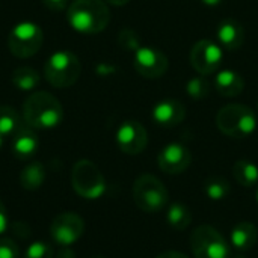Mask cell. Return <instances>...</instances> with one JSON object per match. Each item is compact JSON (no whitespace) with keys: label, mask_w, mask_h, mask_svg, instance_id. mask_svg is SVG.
I'll use <instances>...</instances> for the list:
<instances>
[{"label":"cell","mask_w":258,"mask_h":258,"mask_svg":"<svg viewBox=\"0 0 258 258\" xmlns=\"http://www.w3.org/2000/svg\"><path fill=\"white\" fill-rule=\"evenodd\" d=\"M45 181V168L41 162H32L20 172V184L26 190H38Z\"/></svg>","instance_id":"obj_19"},{"label":"cell","mask_w":258,"mask_h":258,"mask_svg":"<svg viewBox=\"0 0 258 258\" xmlns=\"http://www.w3.org/2000/svg\"><path fill=\"white\" fill-rule=\"evenodd\" d=\"M23 119L35 130L54 128L63 119L62 103L50 92H33L24 100Z\"/></svg>","instance_id":"obj_1"},{"label":"cell","mask_w":258,"mask_h":258,"mask_svg":"<svg viewBox=\"0 0 258 258\" xmlns=\"http://www.w3.org/2000/svg\"><path fill=\"white\" fill-rule=\"evenodd\" d=\"M57 258H76V254L70 246H62L57 252Z\"/></svg>","instance_id":"obj_32"},{"label":"cell","mask_w":258,"mask_h":258,"mask_svg":"<svg viewBox=\"0 0 258 258\" xmlns=\"http://www.w3.org/2000/svg\"><path fill=\"white\" fill-rule=\"evenodd\" d=\"M70 26L85 35L103 32L110 21V11L103 0H74L68 6Z\"/></svg>","instance_id":"obj_2"},{"label":"cell","mask_w":258,"mask_h":258,"mask_svg":"<svg viewBox=\"0 0 258 258\" xmlns=\"http://www.w3.org/2000/svg\"><path fill=\"white\" fill-rule=\"evenodd\" d=\"M42 3L53 12H60L68 6V0H42Z\"/></svg>","instance_id":"obj_30"},{"label":"cell","mask_w":258,"mask_h":258,"mask_svg":"<svg viewBox=\"0 0 258 258\" xmlns=\"http://www.w3.org/2000/svg\"><path fill=\"white\" fill-rule=\"evenodd\" d=\"M39 147V139L32 127H21L12 136V153L20 160H27L35 156Z\"/></svg>","instance_id":"obj_16"},{"label":"cell","mask_w":258,"mask_h":258,"mask_svg":"<svg viewBox=\"0 0 258 258\" xmlns=\"http://www.w3.org/2000/svg\"><path fill=\"white\" fill-rule=\"evenodd\" d=\"M11 82L20 91H32L39 85L41 77L39 73L30 67H18L14 70L11 76Z\"/></svg>","instance_id":"obj_22"},{"label":"cell","mask_w":258,"mask_h":258,"mask_svg":"<svg viewBox=\"0 0 258 258\" xmlns=\"http://www.w3.org/2000/svg\"><path fill=\"white\" fill-rule=\"evenodd\" d=\"M257 201H258V189H257Z\"/></svg>","instance_id":"obj_38"},{"label":"cell","mask_w":258,"mask_h":258,"mask_svg":"<svg viewBox=\"0 0 258 258\" xmlns=\"http://www.w3.org/2000/svg\"><path fill=\"white\" fill-rule=\"evenodd\" d=\"M71 184L85 200H98L106 192V180L98 166L86 159L79 160L71 171Z\"/></svg>","instance_id":"obj_6"},{"label":"cell","mask_w":258,"mask_h":258,"mask_svg":"<svg viewBox=\"0 0 258 258\" xmlns=\"http://www.w3.org/2000/svg\"><path fill=\"white\" fill-rule=\"evenodd\" d=\"M233 175L243 187H254L258 184V166L251 160H237L233 166Z\"/></svg>","instance_id":"obj_21"},{"label":"cell","mask_w":258,"mask_h":258,"mask_svg":"<svg viewBox=\"0 0 258 258\" xmlns=\"http://www.w3.org/2000/svg\"><path fill=\"white\" fill-rule=\"evenodd\" d=\"M190 248L195 258H230V245L212 225L203 224L192 231Z\"/></svg>","instance_id":"obj_7"},{"label":"cell","mask_w":258,"mask_h":258,"mask_svg":"<svg viewBox=\"0 0 258 258\" xmlns=\"http://www.w3.org/2000/svg\"><path fill=\"white\" fill-rule=\"evenodd\" d=\"M210 91H212V85L203 76L194 77L186 83V92L192 100H204L209 97Z\"/></svg>","instance_id":"obj_25"},{"label":"cell","mask_w":258,"mask_h":258,"mask_svg":"<svg viewBox=\"0 0 258 258\" xmlns=\"http://www.w3.org/2000/svg\"><path fill=\"white\" fill-rule=\"evenodd\" d=\"M44 42V33L41 27L32 21L18 23L9 33L8 47L9 51L20 59L35 56Z\"/></svg>","instance_id":"obj_8"},{"label":"cell","mask_w":258,"mask_h":258,"mask_svg":"<svg viewBox=\"0 0 258 258\" xmlns=\"http://www.w3.org/2000/svg\"><path fill=\"white\" fill-rule=\"evenodd\" d=\"M21 121L23 119H21L20 113L14 107L0 106V135L3 138L14 136L23 127Z\"/></svg>","instance_id":"obj_23"},{"label":"cell","mask_w":258,"mask_h":258,"mask_svg":"<svg viewBox=\"0 0 258 258\" xmlns=\"http://www.w3.org/2000/svg\"><path fill=\"white\" fill-rule=\"evenodd\" d=\"M133 200L138 209L145 213H159L169 203L165 184L151 174H142L133 184Z\"/></svg>","instance_id":"obj_4"},{"label":"cell","mask_w":258,"mask_h":258,"mask_svg":"<svg viewBox=\"0 0 258 258\" xmlns=\"http://www.w3.org/2000/svg\"><path fill=\"white\" fill-rule=\"evenodd\" d=\"M92 258H104V257H92Z\"/></svg>","instance_id":"obj_37"},{"label":"cell","mask_w":258,"mask_h":258,"mask_svg":"<svg viewBox=\"0 0 258 258\" xmlns=\"http://www.w3.org/2000/svg\"><path fill=\"white\" fill-rule=\"evenodd\" d=\"M118 44L122 50H127V51H136L139 50L142 45H141V39H139V35L132 30V29H122L118 35Z\"/></svg>","instance_id":"obj_26"},{"label":"cell","mask_w":258,"mask_h":258,"mask_svg":"<svg viewBox=\"0 0 258 258\" xmlns=\"http://www.w3.org/2000/svg\"><path fill=\"white\" fill-rule=\"evenodd\" d=\"M156 258H189L187 255L181 254V252H177V251H166V252H162L160 255H157Z\"/></svg>","instance_id":"obj_33"},{"label":"cell","mask_w":258,"mask_h":258,"mask_svg":"<svg viewBox=\"0 0 258 258\" xmlns=\"http://www.w3.org/2000/svg\"><path fill=\"white\" fill-rule=\"evenodd\" d=\"M107 3H110V5H113V6H124V5H127L130 0H106Z\"/></svg>","instance_id":"obj_35"},{"label":"cell","mask_w":258,"mask_h":258,"mask_svg":"<svg viewBox=\"0 0 258 258\" xmlns=\"http://www.w3.org/2000/svg\"><path fill=\"white\" fill-rule=\"evenodd\" d=\"M12 233L21 239H27L30 234V228L27 227V224L24 222H14L12 224Z\"/></svg>","instance_id":"obj_29"},{"label":"cell","mask_w":258,"mask_h":258,"mask_svg":"<svg viewBox=\"0 0 258 258\" xmlns=\"http://www.w3.org/2000/svg\"><path fill=\"white\" fill-rule=\"evenodd\" d=\"M218 44L227 50H237L245 41V29L234 18H225L219 23L218 30Z\"/></svg>","instance_id":"obj_15"},{"label":"cell","mask_w":258,"mask_h":258,"mask_svg":"<svg viewBox=\"0 0 258 258\" xmlns=\"http://www.w3.org/2000/svg\"><path fill=\"white\" fill-rule=\"evenodd\" d=\"M3 141H5V138H3V136L0 135V148H2V145H3Z\"/></svg>","instance_id":"obj_36"},{"label":"cell","mask_w":258,"mask_h":258,"mask_svg":"<svg viewBox=\"0 0 258 258\" xmlns=\"http://www.w3.org/2000/svg\"><path fill=\"white\" fill-rule=\"evenodd\" d=\"M222 59L224 51L221 45L212 39H201L190 50V63L201 76L216 73Z\"/></svg>","instance_id":"obj_9"},{"label":"cell","mask_w":258,"mask_h":258,"mask_svg":"<svg viewBox=\"0 0 258 258\" xmlns=\"http://www.w3.org/2000/svg\"><path fill=\"white\" fill-rule=\"evenodd\" d=\"M166 221L171 228L177 231H183L192 224V212L189 206L183 203H174L169 206L166 212Z\"/></svg>","instance_id":"obj_20"},{"label":"cell","mask_w":258,"mask_h":258,"mask_svg":"<svg viewBox=\"0 0 258 258\" xmlns=\"http://www.w3.org/2000/svg\"><path fill=\"white\" fill-rule=\"evenodd\" d=\"M192 163V154L183 144H168L157 156L159 168L168 175H180L189 169Z\"/></svg>","instance_id":"obj_13"},{"label":"cell","mask_w":258,"mask_h":258,"mask_svg":"<svg viewBox=\"0 0 258 258\" xmlns=\"http://www.w3.org/2000/svg\"><path fill=\"white\" fill-rule=\"evenodd\" d=\"M8 213H6V207L3 204V201L0 200V236L6 231L8 228Z\"/></svg>","instance_id":"obj_31"},{"label":"cell","mask_w":258,"mask_h":258,"mask_svg":"<svg viewBox=\"0 0 258 258\" xmlns=\"http://www.w3.org/2000/svg\"><path fill=\"white\" fill-rule=\"evenodd\" d=\"M231 190V184L227 178L219 175L207 177L204 181V192L213 201H222L228 197Z\"/></svg>","instance_id":"obj_24"},{"label":"cell","mask_w":258,"mask_h":258,"mask_svg":"<svg viewBox=\"0 0 258 258\" xmlns=\"http://www.w3.org/2000/svg\"><path fill=\"white\" fill-rule=\"evenodd\" d=\"M213 86L222 97L231 98V97H237L239 94H242L245 88V82H243V77L237 71L222 70L216 74Z\"/></svg>","instance_id":"obj_17"},{"label":"cell","mask_w":258,"mask_h":258,"mask_svg":"<svg viewBox=\"0 0 258 258\" xmlns=\"http://www.w3.org/2000/svg\"><path fill=\"white\" fill-rule=\"evenodd\" d=\"M53 255H54L53 246L44 240H38L29 245L23 258H53Z\"/></svg>","instance_id":"obj_27"},{"label":"cell","mask_w":258,"mask_h":258,"mask_svg":"<svg viewBox=\"0 0 258 258\" xmlns=\"http://www.w3.org/2000/svg\"><path fill=\"white\" fill-rule=\"evenodd\" d=\"M216 125L225 136L245 139L255 132L257 116L246 104H227L218 112Z\"/></svg>","instance_id":"obj_3"},{"label":"cell","mask_w":258,"mask_h":258,"mask_svg":"<svg viewBox=\"0 0 258 258\" xmlns=\"http://www.w3.org/2000/svg\"><path fill=\"white\" fill-rule=\"evenodd\" d=\"M80 71L82 65L79 57L65 50L53 53L44 65V76L54 88L73 86L80 77Z\"/></svg>","instance_id":"obj_5"},{"label":"cell","mask_w":258,"mask_h":258,"mask_svg":"<svg viewBox=\"0 0 258 258\" xmlns=\"http://www.w3.org/2000/svg\"><path fill=\"white\" fill-rule=\"evenodd\" d=\"M169 62L165 53L154 47H141L135 51V70L147 79H159L168 71Z\"/></svg>","instance_id":"obj_12"},{"label":"cell","mask_w":258,"mask_h":258,"mask_svg":"<svg viewBox=\"0 0 258 258\" xmlns=\"http://www.w3.org/2000/svg\"><path fill=\"white\" fill-rule=\"evenodd\" d=\"M231 245L237 251H251L258 239V231L252 222H239L231 230Z\"/></svg>","instance_id":"obj_18"},{"label":"cell","mask_w":258,"mask_h":258,"mask_svg":"<svg viewBox=\"0 0 258 258\" xmlns=\"http://www.w3.org/2000/svg\"><path fill=\"white\" fill-rule=\"evenodd\" d=\"M83 219L73 212H63L57 215L50 225V236L60 246H70L76 243L83 236Z\"/></svg>","instance_id":"obj_10"},{"label":"cell","mask_w":258,"mask_h":258,"mask_svg":"<svg viewBox=\"0 0 258 258\" xmlns=\"http://www.w3.org/2000/svg\"><path fill=\"white\" fill-rule=\"evenodd\" d=\"M153 121L160 127H175L181 124L186 118V107L181 101L174 98H166L159 101L153 112H151Z\"/></svg>","instance_id":"obj_14"},{"label":"cell","mask_w":258,"mask_h":258,"mask_svg":"<svg viewBox=\"0 0 258 258\" xmlns=\"http://www.w3.org/2000/svg\"><path fill=\"white\" fill-rule=\"evenodd\" d=\"M206 6H210V8H213V6H219L221 3H222V0H201Z\"/></svg>","instance_id":"obj_34"},{"label":"cell","mask_w":258,"mask_h":258,"mask_svg":"<svg viewBox=\"0 0 258 258\" xmlns=\"http://www.w3.org/2000/svg\"><path fill=\"white\" fill-rule=\"evenodd\" d=\"M0 258H20L18 245L11 237H0Z\"/></svg>","instance_id":"obj_28"},{"label":"cell","mask_w":258,"mask_h":258,"mask_svg":"<svg viewBox=\"0 0 258 258\" xmlns=\"http://www.w3.org/2000/svg\"><path fill=\"white\" fill-rule=\"evenodd\" d=\"M116 144L125 154H141L148 144V133L145 127L135 119L124 121L116 132Z\"/></svg>","instance_id":"obj_11"}]
</instances>
